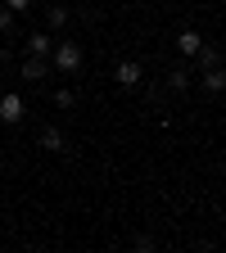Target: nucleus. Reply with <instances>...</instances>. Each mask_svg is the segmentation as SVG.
Masks as SVG:
<instances>
[{
  "label": "nucleus",
  "mask_w": 226,
  "mask_h": 253,
  "mask_svg": "<svg viewBox=\"0 0 226 253\" xmlns=\"http://www.w3.org/2000/svg\"><path fill=\"white\" fill-rule=\"evenodd\" d=\"M41 149H50V154L63 149V131H59V126H41Z\"/></svg>",
  "instance_id": "obj_7"
},
{
  "label": "nucleus",
  "mask_w": 226,
  "mask_h": 253,
  "mask_svg": "<svg viewBox=\"0 0 226 253\" xmlns=\"http://www.w3.org/2000/svg\"><path fill=\"white\" fill-rule=\"evenodd\" d=\"M50 54H54V68H59V73H77V68H82V45H77V41H59Z\"/></svg>",
  "instance_id": "obj_1"
},
{
  "label": "nucleus",
  "mask_w": 226,
  "mask_h": 253,
  "mask_svg": "<svg viewBox=\"0 0 226 253\" xmlns=\"http://www.w3.org/2000/svg\"><path fill=\"white\" fill-rule=\"evenodd\" d=\"M18 118H23V95H14V90H9L5 100H0V122H9V126H14Z\"/></svg>",
  "instance_id": "obj_2"
},
{
  "label": "nucleus",
  "mask_w": 226,
  "mask_h": 253,
  "mask_svg": "<svg viewBox=\"0 0 226 253\" xmlns=\"http://www.w3.org/2000/svg\"><path fill=\"white\" fill-rule=\"evenodd\" d=\"M204 86H208L213 95L226 90V68H222V63H217V68H204Z\"/></svg>",
  "instance_id": "obj_6"
},
{
  "label": "nucleus",
  "mask_w": 226,
  "mask_h": 253,
  "mask_svg": "<svg viewBox=\"0 0 226 253\" xmlns=\"http://www.w3.org/2000/svg\"><path fill=\"white\" fill-rule=\"evenodd\" d=\"M9 27H14V9L5 5V9H0V32H9Z\"/></svg>",
  "instance_id": "obj_13"
},
{
  "label": "nucleus",
  "mask_w": 226,
  "mask_h": 253,
  "mask_svg": "<svg viewBox=\"0 0 226 253\" xmlns=\"http://www.w3.org/2000/svg\"><path fill=\"white\" fill-rule=\"evenodd\" d=\"M45 23L50 27H63V23H68V9H63V5H50L45 9Z\"/></svg>",
  "instance_id": "obj_10"
},
{
  "label": "nucleus",
  "mask_w": 226,
  "mask_h": 253,
  "mask_svg": "<svg viewBox=\"0 0 226 253\" xmlns=\"http://www.w3.org/2000/svg\"><path fill=\"white\" fill-rule=\"evenodd\" d=\"M5 5H9V9H14V14H23V9H27V5H32V0H5Z\"/></svg>",
  "instance_id": "obj_14"
},
{
  "label": "nucleus",
  "mask_w": 226,
  "mask_h": 253,
  "mask_svg": "<svg viewBox=\"0 0 226 253\" xmlns=\"http://www.w3.org/2000/svg\"><path fill=\"white\" fill-rule=\"evenodd\" d=\"M140 77H145V73H140V63H132V59L118 63V73H113V82H118V86H140Z\"/></svg>",
  "instance_id": "obj_3"
},
{
  "label": "nucleus",
  "mask_w": 226,
  "mask_h": 253,
  "mask_svg": "<svg viewBox=\"0 0 226 253\" xmlns=\"http://www.w3.org/2000/svg\"><path fill=\"white\" fill-rule=\"evenodd\" d=\"M54 104H59V109H73L77 95H73V90H54Z\"/></svg>",
  "instance_id": "obj_12"
},
{
  "label": "nucleus",
  "mask_w": 226,
  "mask_h": 253,
  "mask_svg": "<svg viewBox=\"0 0 226 253\" xmlns=\"http://www.w3.org/2000/svg\"><path fill=\"white\" fill-rule=\"evenodd\" d=\"M27 50L32 54H50L54 50V37H50V32H37V37H27Z\"/></svg>",
  "instance_id": "obj_8"
},
{
  "label": "nucleus",
  "mask_w": 226,
  "mask_h": 253,
  "mask_svg": "<svg viewBox=\"0 0 226 253\" xmlns=\"http://www.w3.org/2000/svg\"><path fill=\"white\" fill-rule=\"evenodd\" d=\"M168 82H172V90H185V86H190V73H185V68H172Z\"/></svg>",
  "instance_id": "obj_11"
},
{
  "label": "nucleus",
  "mask_w": 226,
  "mask_h": 253,
  "mask_svg": "<svg viewBox=\"0 0 226 253\" xmlns=\"http://www.w3.org/2000/svg\"><path fill=\"white\" fill-rule=\"evenodd\" d=\"M199 45H204V37H199L195 27H185L181 37H177V50H181V54H199Z\"/></svg>",
  "instance_id": "obj_5"
},
{
  "label": "nucleus",
  "mask_w": 226,
  "mask_h": 253,
  "mask_svg": "<svg viewBox=\"0 0 226 253\" xmlns=\"http://www.w3.org/2000/svg\"><path fill=\"white\" fill-rule=\"evenodd\" d=\"M45 68H50L45 54H27V59H23V77H27V82H41V77H45Z\"/></svg>",
  "instance_id": "obj_4"
},
{
  "label": "nucleus",
  "mask_w": 226,
  "mask_h": 253,
  "mask_svg": "<svg viewBox=\"0 0 226 253\" xmlns=\"http://www.w3.org/2000/svg\"><path fill=\"white\" fill-rule=\"evenodd\" d=\"M199 63H204V68H217V63H222V50L217 45H199Z\"/></svg>",
  "instance_id": "obj_9"
}]
</instances>
